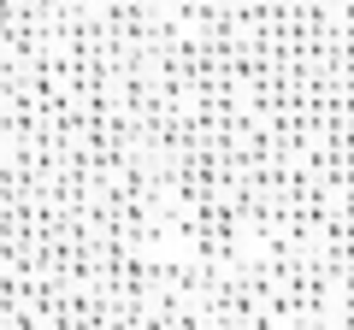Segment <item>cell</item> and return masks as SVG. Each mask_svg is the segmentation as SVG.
Instances as JSON below:
<instances>
[{"label": "cell", "mask_w": 354, "mask_h": 330, "mask_svg": "<svg viewBox=\"0 0 354 330\" xmlns=\"http://www.w3.org/2000/svg\"><path fill=\"white\" fill-rule=\"evenodd\" d=\"M0 330H354V0H0Z\"/></svg>", "instance_id": "6da1fadb"}]
</instances>
